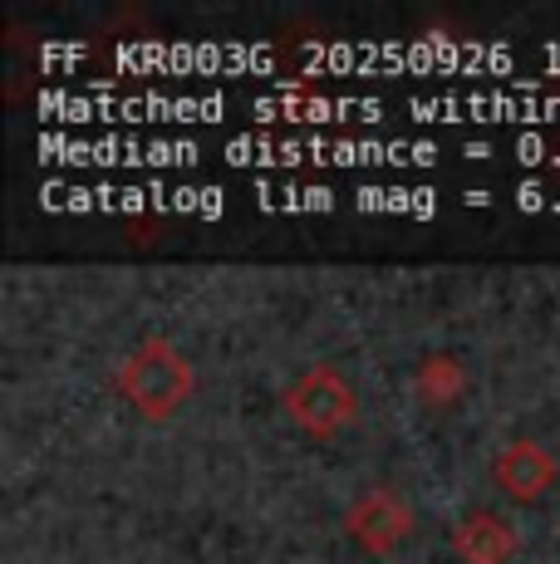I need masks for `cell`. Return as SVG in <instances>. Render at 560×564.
Segmentation results:
<instances>
[{
    "label": "cell",
    "mask_w": 560,
    "mask_h": 564,
    "mask_svg": "<svg viewBox=\"0 0 560 564\" xmlns=\"http://www.w3.org/2000/svg\"><path fill=\"white\" fill-rule=\"evenodd\" d=\"M344 530H349V540L364 545L369 555H394V550H403L408 540H413L418 511L403 491H394V486H369V491H359L349 501Z\"/></svg>",
    "instance_id": "obj_3"
},
{
    "label": "cell",
    "mask_w": 560,
    "mask_h": 564,
    "mask_svg": "<svg viewBox=\"0 0 560 564\" xmlns=\"http://www.w3.org/2000/svg\"><path fill=\"white\" fill-rule=\"evenodd\" d=\"M118 393L133 403L138 417L148 422H172L187 398L197 393V368L172 339H143L123 364H118Z\"/></svg>",
    "instance_id": "obj_1"
},
{
    "label": "cell",
    "mask_w": 560,
    "mask_h": 564,
    "mask_svg": "<svg viewBox=\"0 0 560 564\" xmlns=\"http://www.w3.org/2000/svg\"><path fill=\"white\" fill-rule=\"evenodd\" d=\"M413 393L423 398L428 408H452L462 393H467V364H462V354L452 349H438L428 354L423 364H418L413 373Z\"/></svg>",
    "instance_id": "obj_6"
},
{
    "label": "cell",
    "mask_w": 560,
    "mask_h": 564,
    "mask_svg": "<svg viewBox=\"0 0 560 564\" xmlns=\"http://www.w3.org/2000/svg\"><path fill=\"white\" fill-rule=\"evenodd\" d=\"M286 417L295 422L305 437H340L354 417H359V393L340 373L335 364H315L286 388Z\"/></svg>",
    "instance_id": "obj_2"
},
{
    "label": "cell",
    "mask_w": 560,
    "mask_h": 564,
    "mask_svg": "<svg viewBox=\"0 0 560 564\" xmlns=\"http://www.w3.org/2000/svg\"><path fill=\"white\" fill-rule=\"evenodd\" d=\"M452 550L462 555V564H511L521 550V530L497 511H472L452 525Z\"/></svg>",
    "instance_id": "obj_5"
},
{
    "label": "cell",
    "mask_w": 560,
    "mask_h": 564,
    "mask_svg": "<svg viewBox=\"0 0 560 564\" xmlns=\"http://www.w3.org/2000/svg\"><path fill=\"white\" fill-rule=\"evenodd\" d=\"M556 476H560V462L531 437L506 442L497 457H492V481H497V491L511 496V501H541L556 486Z\"/></svg>",
    "instance_id": "obj_4"
}]
</instances>
